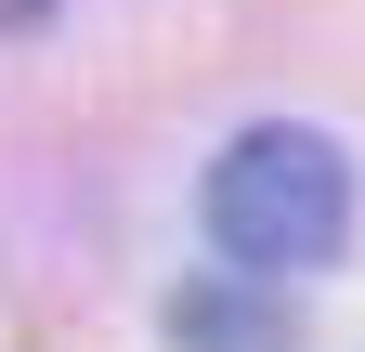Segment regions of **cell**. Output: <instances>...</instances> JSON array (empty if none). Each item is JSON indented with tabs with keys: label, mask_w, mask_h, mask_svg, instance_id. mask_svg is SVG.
<instances>
[{
	"label": "cell",
	"mask_w": 365,
	"mask_h": 352,
	"mask_svg": "<svg viewBox=\"0 0 365 352\" xmlns=\"http://www.w3.org/2000/svg\"><path fill=\"white\" fill-rule=\"evenodd\" d=\"M209 248L235 261L248 287H287V274H327L352 248V157L300 118H261L209 157Z\"/></svg>",
	"instance_id": "obj_1"
},
{
	"label": "cell",
	"mask_w": 365,
	"mask_h": 352,
	"mask_svg": "<svg viewBox=\"0 0 365 352\" xmlns=\"http://www.w3.org/2000/svg\"><path fill=\"white\" fill-rule=\"evenodd\" d=\"M170 339L182 352H287V314H274V300H235V287H182Z\"/></svg>",
	"instance_id": "obj_2"
}]
</instances>
